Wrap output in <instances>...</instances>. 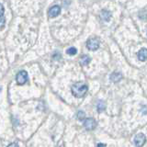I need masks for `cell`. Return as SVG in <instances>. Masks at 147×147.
Instances as JSON below:
<instances>
[{
    "label": "cell",
    "mask_w": 147,
    "mask_h": 147,
    "mask_svg": "<svg viewBox=\"0 0 147 147\" xmlns=\"http://www.w3.org/2000/svg\"><path fill=\"white\" fill-rule=\"evenodd\" d=\"M87 90H88L87 86L81 82H77L72 86V94L76 98H82V96H84L86 94Z\"/></svg>",
    "instance_id": "obj_1"
},
{
    "label": "cell",
    "mask_w": 147,
    "mask_h": 147,
    "mask_svg": "<svg viewBox=\"0 0 147 147\" xmlns=\"http://www.w3.org/2000/svg\"><path fill=\"white\" fill-rule=\"evenodd\" d=\"M99 40L96 39V38H91L87 40L86 42V47L87 49H89L91 51H96L99 48Z\"/></svg>",
    "instance_id": "obj_2"
},
{
    "label": "cell",
    "mask_w": 147,
    "mask_h": 147,
    "mask_svg": "<svg viewBox=\"0 0 147 147\" xmlns=\"http://www.w3.org/2000/svg\"><path fill=\"white\" fill-rule=\"evenodd\" d=\"M84 126L86 128V130L87 131H93L95 130V128L96 127V121L93 118H88L85 119Z\"/></svg>",
    "instance_id": "obj_3"
},
{
    "label": "cell",
    "mask_w": 147,
    "mask_h": 147,
    "mask_svg": "<svg viewBox=\"0 0 147 147\" xmlns=\"http://www.w3.org/2000/svg\"><path fill=\"white\" fill-rule=\"evenodd\" d=\"M16 80L18 85H24L28 81V73L26 71H20L17 75Z\"/></svg>",
    "instance_id": "obj_4"
},
{
    "label": "cell",
    "mask_w": 147,
    "mask_h": 147,
    "mask_svg": "<svg viewBox=\"0 0 147 147\" xmlns=\"http://www.w3.org/2000/svg\"><path fill=\"white\" fill-rule=\"evenodd\" d=\"M146 141V137L144 133H139L137 134L134 138V144L136 147H142L144 146V144H145Z\"/></svg>",
    "instance_id": "obj_5"
},
{
    "label": "cell",
    "mask_w": 147,
    "mask_h": 147,
    "mask_svg": "<svg viewBox=\"0 0 147 147\" xmlns=\"http://www.w3.org/2000/svg\"><path fill=\"white\" fill-rule=\"evenodd\" d=\"M60 12H61V7H60L59 6H53L50 9H49V17L51 18H55V17H57Z\"/></svg>",
    "instance_id": "obj_6"
},
{
    "label": "cell",
    "mask_w": 147,
    "mask_h": 147,
    "mask_svg": "<svg viewBox=\"0 0 147 147\" xmlns=\"http://www.w3.org/2000/svg\"><path fill=\"white\" fill-rule=\"evenodd\" d=\"M146 57H147V51L145 48L139 51V53H138V59H139L140 61L142 62L146 61Z\"/></svg>",
    "instance_id": "obj_7"
},
{
    "label": "cell",
    "mask_w": 147,
    "mask_h": 147,
    "mask_svg": "<svg viewBox=\"0 0 147 147\" xmlns=\"http://www.w3.org/2000/svg\"><path fill=\"white\" fill-rule=\"evenodd\" d=\"M100 18L102 20L109 21L110 20V18H111V14H110V12L108 10H102L100 13Z\"/></svg>",
    "instance_id": "obj_8"
},
{
    "label": "cell",
    "mask_w": 147,
    "mask_h": 147,
    "mask_svg": "<svg viewBox=\"0 0 147 147\" xmlns=\"http://www.w3.org/2000/svg\"><path fill=\"white\" fill-rule=\"evenodd\" d=\"M122 78L121 74L119 73H113L111 76H110V80L113 81V82H118Z\"/></svg>",
    "instance_id": "obj_9"
},
{
    "label": "cell",
    "mask_w": 147,
    "mask_h": 147,
    "mask_svg": "<svg viewBox=\"0 0 147 147\" xmlns=\"http://www.w3.org/2000/svg\"><path fill=\"white\" fill-rule=\"evenodd\" d=\"M91 61V59L87 56V55H84V56H82L81 59H80V63L82 65H87Z\"/></svg>",
    "instance_id": "obj_10"
},
{
    "label": "cell",
    "mask_w": 147,
    "mask_h": 147,
    "mask_svg": "<svg viewBox=\"0 0 147 147\" xmlns=\"http://www.w3.org/2000/svg\"><path fill=\"white\" fill-rule=\"evenodd\" d=\"M96 108H98V110L99 112H102L103 110L106 109V105L102 100H99L98 102V105H96Z\"/></svg>",
    "instance_id": "obj_11"
},
{
    "label": "cell",
    "mask_w": 147,
    "mask_h": 147,
    "mask_svg": "<svg viewBox=\"0 0 147 147\" xmlns=\"http://www.w3.org/2000/svg\"><path fill=\"white\" fill-rule=\"evenodd\" d=\"M77 119H79V121H84V119H86V114L84 111H82V110H80V111L77 112Z\"/></svg>",
    "instance_id": "obj_12"
},
{
    "label": "cell",
    "mask_w": 147,
    "mask_h": 147,
    "mask_svg": "<svg viewBox=\"0 0 147 147\" xmlns=\"http://www.w3.org/2000/svg\"><path fill=\"white\" fill-rule=\"evenodd\" d=\"M76 53H77V51L75 47H71L66 51V53L69 55H75V54H76Z\"/></svg>",
    "instance_id": "obj_13"
},
{
    "label": "cell",
    "mask_w": 147,
    "mask_h": 147,
    "mask_svg": "<svg viewBox=\"0 0 147 147\" xmlns=\"http://www.w3.org/2000/svg\"><path fill=\"white\" fill-rule=\"evenodd\" d=\"M5 23H6V20L3 17H0V29H2L5 26Z\"/></svg>",
    "instance_id": "obj_14"
},
{
    "label": "cell",
    "mask_w": 147,
    "mask_h": 147,
    "mask_svg": "<svg viewBox=\"0 0 147 147\" xmlns=\"http://www.w3.org/2000/svg\"><path fill=\"white\" fill-rule=\"evenodd\" d=\"M5 12V9H4V7L2 4H0V17L3 16V14Z\"/></svg>",
    "instance_id": "obj_15"
},
{
    "label": "cell",
    "mask_w": 147,
    "mask_h": 147,
    "mask_svg": "<svg viewBox=\"0 0 147 147\" xmlns=\"http://www.w3.org/2000/svg\"><path fill=\"white\" fill-rule=\"evenodd\" d=\"M7 147H18V144H16V142H13V144H10Z\"/></svg>",
    "instance_id": "obj_16"
},
{
    "label": "cell",
    "mask_w": 147,
    "mask_h": 147,
    "mask_svg": "<svg viewBox=\"0 0 147 147\" xmlns=\"http://www.w3.org/2000/svg\"><path fill=\"white\" fill-rule=\"evenodd\" d=\"M105 146H106L105 144H98V147H105Z\"/></svg>",
    "instance_id": "obj_17"
},
{
    "label": "cell",
    "mask_w": 147,
    "mask_h": 147,
    "mask_svg": "<svg viewBox=\"0 0 147 147\" xmlns=\"http://www.w3.org/2000/svg\"><path fill=\"white\" fill-rule=\"evenodd\" d=\"M0 92H1V88H0Z\"/></svg>",
    "instance_id": "obj_18"
}]
</instances>
